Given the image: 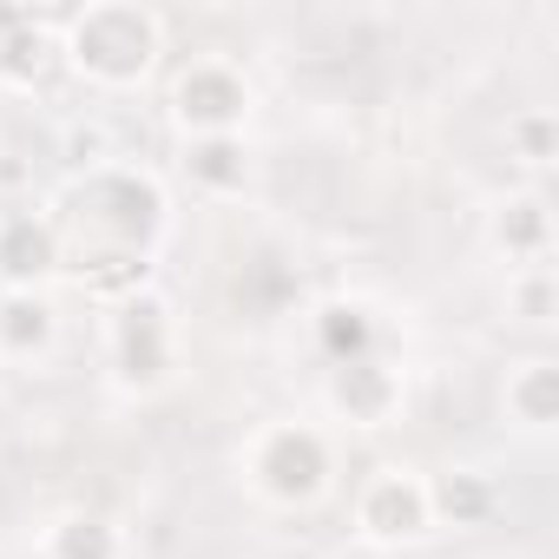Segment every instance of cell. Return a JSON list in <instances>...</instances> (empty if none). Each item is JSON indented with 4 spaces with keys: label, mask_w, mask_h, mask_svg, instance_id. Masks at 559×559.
<instances>
[{
    "label": "cell",
    "mask_w": 559,
    "mask_h": 559,
    "mask_svg": "<svg viewBox=\"0 0 559 559\" xmlns=\"http://www.w3.org/2000/svg\"><path fill=\"white\" fill-rule=\"evenodd\" d=\"M243 474L270 507H310L330 487V441L310 421H270L250 435Z\"/></svg>",
    "instance_id": "7a4b0ae2"
},
{
    "label": "cell",
    "mask_w": 559,
    "mask_h": 559,
    "mask_svg": "<svg viewBox=\"0 0 559 559\" xmlns=\"http://www.w3.org/2000/svg\"><path fill=\"white\" fill-rule=\"evenodd\" d=\"M0 435H8V402H0Z\"/></svg>",
    "instance_id": "7402d4cb"
},
{
    "label": "cell",
    "mask_w": 559,
    "mask_h": 559,
    "mask_svg": "<svg viewBox=\"0 0 559 559\" xmlns=\"http://www.w3.org/2000/svg\"><path fill=\"white\" fill-rule=\"evenodd\" d=\"M86 290H93V297H112V304L139 297V290H145V257H139V250H112V257H99V263L86 270Z\"/></svg>",
    "instance_id": "ffe728a7"
},
{
    "label": "cell",
    "mask_w": 559,
    "mask_h": 559,
    "mask_svg": "<svg viewBox=\"0 0 559 559\" xmlns=\"http://www.w3.org/2000/svg\"><path fill=\"white\" fill-rule=\"evenodd\" d=\"M53 270H60V230L40 211L0 217V276H8V290H40Z\"/></svg>",
    "instance_id": "ba28073f"
},
{
    "label": "cell",
    "mask_w": 559,
    "mask_h": 559,
    "mask_svg": "<svg viewBox=\"0 0 559 559\" xmlns=\"http://www.w3.org/2000/svg\"><path fill=\"white\" fill-rule=\"evenodd\" d=\"M178 165H185V178H191V185H198L204 198H237V191L250 185V145H243V132H217V139H185Z\"/></svg>",
    "instance_id": "30bf717a"
},
{
    "label": "cell",
    "mask_w": 559,
    "mask_h": 559,
    "mask_svg": "<svg viewBox=\"0 0 559 559\" xmlns=\"http://www.w3.org/2000/svg\"><path fill=\"white\" fill-rule=\"evenodd\" d=\"M323 402H330L349 428H389V421H395V408H402V376H395L382 356H362V362L330 369Z\"/></svg>",
    "instance_id": "52a82bcc"
},
{
    "label": "cell",
    "mask_w": 559,
    "mask_h": 559,
    "mask_svg": "<svg viewBox=\"0 0 559 559\" xmlns=\"http://www.w3.org/2000/svg\"><path fill=\"white\" fill-rule=\"evenodd\" d=\"M376 343H382V330H376V310L369 304H323L317 310V349H323L330 369L376 356Z\"/></svg>",
    "instance_id": "5bb4252c"
},
{
    "label": "cell",
    "mask_w": 559,
    "mask_h": 559,
    "mask_svg": "<svg viewBox=\"0 0 559 559\" xmlns=\"http://www.w3.org/2000/svg\"><path fill=\"white\" fill-rule=\"evenodd\" d=\"M171 362H178L171 304L145 284V290L126 297L119 317H112V369H119V382H132V389H158V382L171 376Z\"/></svg>",
    "instance_id": "277c9868"
},
{
    "label": "cell",
    "mask_w": 559,
    "mask_h": 559,
    "mask_svg": "<svg viewBox=\"0 0 559 559\" xmlns=\"http://www.w3.org/2000/svg\"><path fill=\"white\" fill-rule=\"evenodd\" d=\"M435 520H428V480L415 467H382L369 474L362 500H356V533L369 546H408L421 539Z\"/></svg>",
    "instance_id": "8992f818"
},
{
    "label": "cell",
    "mask_w": 559,
    "mask_h": 559,
    "mask_svg": "<svg viewBox=\"0 0 559 559\" xmlns=\"http://www.w3.org/2000/svg\"><path fill=\"white\" fill-rule=\"evenodd\" d=\"M165 53V21L139 0H99V8H80L60 21V60L106 93H132L152 80Z\"/></svg>",
    "instance_id": "6da1fadb"
},
{
    "label": "cell",
    "mask_w": 559,
    "mask_h": 559,
    "mask_svg": "<svg viewBox=\"0 0 559 559\" xmlns=\"http://www.w3.org/2000/svg\"><path fill=\"white\" fill-rule=\"evenodd\" d=\"M500 513V487L480 467H448L428 480V520L441 526H487Z\"/></svg>",
    "instance_id": "8fae6325"
},
{
    "label": "cell",
    "mask_w": 559,
    "mask_h": 559,
    "mask_svg": "<svg viewBox=\"0 0 559 559\" xmlns=\"http://www.w3.org/2000/svg\"><path fill=\"white\" fill-rule=\"evenodd\" d=\"M60 165L80 171V178L106 171V165H112V126H106V119H67V132H60Z\"/></svg>",
    "instance_id": "ac0fdd59"
},
{
    "label": "cell",
    "mask_w": 559,
    "mask_h": 559,
    "mask_svg": "<svg viewBox=\"0 0 559 559\" xmlns=\"http://www.w3.org/2000/svg\"><path fill=\"white\" fill-rule=\"evenodd\" d=\"M487 243H493L507 263H520V270L546 263V250H552V204H546L539 191H513V198H500L493 217H487Z\"/></svg>",
    "instance_id": "9c48e42d"
},
{
    "label": "cell",
    "mask_w": 559,
    "mask_h": 559,
    "mask_svg": "<svg viewBox=\"0 0 559 559\" xmlns=\"http://www.w3.org/2000/svg\"><path fill=\"white\" fill-rule=\"evenodd\" d=\"M126 539L106 513H67L47 526V559H119Z\"/></svg>",
    "instance_id": "9a60e30c"
},
{
    "label": "cell",
    "mask_w": 559,
    "mask_h": 559,
    "mask_svg": "<svg viewBox=\"0 0 559 559\" xmlns=\"http://www.w3.org/2000/svg\"><path fill=\"white\" fill-rule=\"evenodd\" d=\"M507 152H513L520 165L546 171V165L559 158V119H552L546 106H526V112H513V119H507Z\"/></svg>",
    "instance_id": "e0dca14e"
},
{
    "label": "cell",
    "mask_w": 559,
    "mask_h": 559,
    "mask_svg": "<svg viewBox=\"0 0 559 559\" xmlns=\"http://www.w3.org/2000/svg\"><path fill=\"white\" fill-rule=\"evenodd\" d=\"M500 408H507V421H520L526 435L552 428V421H559V362H546V356H526L520 369H507Z\"/></svg>",
    "instance_id": "4fadbf2b"
},
{
    "label": "cell",
    "mask_w": 559,
    "mask_h": 559,
    "mask_svg": "<svg viewBox=\"0 0 559 559\" xmlns=\"http://www.w3.org/2000/svg\"><path fill=\"white\" fill-rule=\"evenodd\" d=\"M53 336H60V317H53V304L40 290H8V297H0V356H8V362L47 356Z\"/></svg>",
    "instance_id": "7c38bea8"
},
{
    "label": "cell",
    "mask_w": 559,
    "mask_h": 559,
    "mask_svg": "<svg viewBox=\"0 0 559 559\" xmlns=\"http://www.w3.org/2000/svg\"><path fill=\"white\" fill-rule=\"evenodd\" d=\"M86 204H99L93 224H99L119 250H139V257H145V243L165 230V191H158L152 171H132V165L93 171V178H86Z\"/></svg>",
    "instance_id": "5b68a950"
},
{
    "label": "cell",
    "mask_w": 559,
    "mask_h": 559,
    "mask_svg": "<svg viewBox=\"0 0 559 559\" xmlns=\"http://www.w3.org/2000/svg\"><path fill=\"white\" fill-rule=\"evenodd\" d=\"M21 21H27V8H8V0H0V67H8V47H14Z\"/></svg>",
    "instance_id": "44dd1931"
},
{
    "label": "cell",
    "mask_w": 559,
    "mask_h": 559,
    "mask_svg": "<svg viewBox=\"0 0 559 559\" xmlns=\"http://www.w3.org/2000/svg\"><path fill=\"white\" fill-rule=\"evenodd\" d=\"M507 310H513L520 323H552V310H559V290H552V270H546V263H533V270H513V284H507Z\"/></svg>",
    "instance_id": "d6986e66"
},
{
    "label": "cell",
    "mask_w": 559,
    "mask_h": 559,
    "mask_svg": "<svg viewBox=\"0 0 559 559\" xmlns=\"http://www.w3.org/2000/svg\"><path fill=\"white\" fill-rule=\"evenodd\" d=\"M53 60H60V34H53V21L27 14L21 34H14V47H8V67H0V80H8V86H40V80L53 73Z\"/></svg>",
    "instance_id": "2e32d148"
},
{
    "label": "cell",
    "mask_w": 559,
    "mask_h": 559,
    "mask_svg": "<svg viewBox=\"0 0 559 559\" xmlns=\"http://www.w3.org/2000/svg\"><path fill=\"white\" fill-rule=\"evenodd\" d=\"M171 119H178L185 139L243 132V119H250V80L230 60H191L171 80Z\"/></svg>",
    "instance_id": "3957f363"
}]
</instances>
